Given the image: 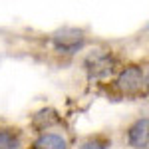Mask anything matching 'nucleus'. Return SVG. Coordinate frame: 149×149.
Instances as JSON below:
<instances>
[{
    "instance_id": "obj_1",
    "label": "nucleus",
    "mask_w": 149,
    "mask_h": 149,
    "mask_svg": "<svg viewBox=\"0 0 149 149\" xmlns=\"http://www.w3.org/2000/svg\"><path fill=\"white\" fill-rule=\"evenodd\" d=\"M113 90L121 97L139 100L147 95V68L145 64L129 62L123 64L113 76Z\"/></svg>"
},
{
    "instance_id": "obj_2",
    "label": "nucleus",
    "mask_w": 149,
    "mask_h": 149,
    "mask_svg": "<svg viewBox=\"0 0 149 149\" xmlns=\"http://www.w3.org/2000/svg\"><path fill=\"white\" fill-rule=\"evenodd\" d=\"M81 68L90 81H105L113 78L115 72L121 68V60L109 48H95L86 54Z\"/></svg>"
},
{
    "instance_id": "obj_8",
    "label": "nucleus",
    "mask_w": 149,
    "mask_h": 149,
    "mask_svg": "<svg viewBox=\"0 0 149 149\" xmlns=\"http://www.w3.org/2000/svg\"><path fill=\"white\" fill-rule=\"evenodd\" d=\"M78 149H111V137L105 133H95L84 139Z\"/></svg>"
},
{
    "instance_id": "obj_3",
    "label": "nucleus",
    "mask_w": 149,
    "mask_h": 149,
    "mask_svg": "<svg viewBox=\"0 0 149 149\" xmlns=\"http://www.w3.org/2000/svg\"><path fill=\"white\" fill-rule=\"evenodd\" d=\"M88 44V36L81 28L64 26L50 36V48L62 56H76Z\"/></svg>"
},
{
    "instance_id": "obj_5",
    "label": "nucleus",
    "mask_w": 149,
    "mask_h": 149,
    "mask_svg": "<svg viewBox=\"0 0 149 149\" xmlns=\"http://www.w3.org/2000/svg\"><path fill=\"white\" fill-rule=\"evenodd\" d=\"M28 149H72V145L62 131L46 129V131L36 133V137L30 141Z\"/></svg>"
},
{
    "instance_id": "obj_6",
    "label": "nucleus",
    "mask_w": 149,
    "mask_h": 149,
    "mask_svg": "<svg viewBox=\"0 0 149 149\" xmlns=\"http://www.w3.org/2000/svg\"><path fill=\"white\" fill-rule=\"evenodd\" d=\"M0 149H24V131L20 127L0 123Z\"/></svg>"
},
{
    "instance_id": "obj_4",
    "label": "nucleus",
    "mask_w": 149,
    "mask_h": 149,
    "mask_svg": "<svg viewBox=\"0 0 149 149\" xmlns=\"http://www.w3.org/2000/svg\"><path fill=\"white\" fill-rule=\"evenodd\" d=\"M125 143L131 149H147L149 147V119L137 117L125 129Z\"/></svg>"
},
{
    "instance_id": "obj_7",
    "label": "nucleus",
    "mask_w": 149,
    "mask_h": 149,
    "mask_svg": "<svg viewBox=\"0 0 149 149\" xmlns=\"http://www.w3.org/2000/svg\"><path fill=\"white\" fill-rule=\"evenodd\" d=\"M60 121H62V119H60L58 111H54L52 107H44V109H40V111H36V113L32 115V121H30V123H32V129L38 133V131L54 129Z\"/></svg>"
}]
</instances>
